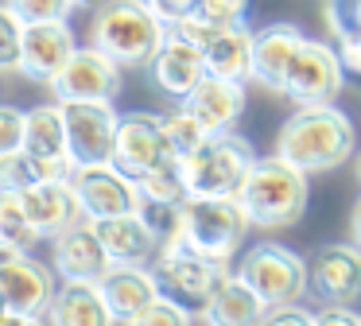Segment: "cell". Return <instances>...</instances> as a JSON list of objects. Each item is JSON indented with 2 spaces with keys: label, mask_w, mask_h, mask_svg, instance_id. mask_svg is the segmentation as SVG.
<instances>
[{
  "label": "cell",
  "mask_w": 361,
  "mask_h": 326,
  "mask_svg": "<svg viewBox=\"0 0 361 326\" xmlns=\"http://www.w3.org/2000/svg\"><path fill=\"white\" fill-rule=\"evenodd\" d=\"M148 66H152L156 85L167 97H187V93L206 78V54H202V47H195L190 39H183L179 31L167 28L164 43H159L156 59H152Z\"/></svg>",
  "instance_id": "cell-17"
},
{
  "label": "cell",
  "mask_w": 361,
  "mask_h": 326,
  "mask_svg": "<svg viewBox=\"0 0 361 326\" xmlns=\"http://www.w3.org/2000/svg\"><path fill=\"white\" fill-rule=\"evenodd\" d=\"M74 54V31L66 20H43L27 23L24 31V51H20V74L32 82H55V74L66 66Z\"/></svg>",
  "instance_id": "cell-16"
},
{
  "label": "cell",
  "mask_w": 361,
  "mask_h": 326,
  "mask_svg": "<svg viewBox=\"0 0 361 326\" xmlns=\"http://www.w3.org/2000/svg\"><path fill=\"white\" fill-rule=\"evenodd\" d=\"M164 128H167V140H171V147H175V155H179V159H183V155H190L206 136H210V132H206V124L198 121L187 105L175 109V113H167L164 116Z\"/></svg>",
  "instance_id": "cell-30"
},
{
  "label": "cell",
  "mask_w": 361,
  "mask_h": 326,
  "mask_svg": "<svg viewBox=\"0 0 361 326\" xmlns=\"http://www.w3.org/2000/svg\"><path fill=\"white\" fill-rule=\"evenodd\" d=\"M74 4H94V0H74Z\"/></svg>",
  "instance_id": "cell-45"
},
{
  "label": "cell",
  "mask_w": 361,
  "mask_h": 326,
  "mask_svg": "<svg viewBox=\"0 0 361 326\" xmlns=\"http://www.w3.org/2000/svg\"><path fill=\"white\" fill-rule=\"evenodd\" d=\"M97 237H102L105 253L113 264H148L156 256L159 241L148 233V225L140 222V214H113V217H97L94 222Z\"/></svg>",
  "instance_id": "cell-21"
},
{
  "label": "cell",
  "mask_w": 361,
  "mask_h": 326,
  "mask_svg": "<svg viewBox=\"0 0 361 326\" xmlns=\"http://www.w3.org/2000/svg\"><path fill=\"white\" fill-rule=\"evenodd\" d=\"M237 276L264 299V310L276 307V303L299 299L307 291V260L299 253H291L288 245H276V241L252 245L237 264Z\"/></svg>",
  "instance_id": "cell-6"
},
{
  "label": "cell",
  "mask_w": 361,
  "mask_h": 326,
  "mask_svg": "<svg viewBox=\"0 0 361 326\" xmlns=\"http://www.w3.org/2000/svg\"><path fill=\"white\" fill-rule=\"evenodd\" d=\"M252 35H257V31L245 28V20L221 28L202 51L206 70H210V74H221V78H233V82L252 78Z\"/></svg>",
  "instance_id": "cell-24"
},
{
  "label": "cell",
  "mask_w": 361,
  "mask_h": 326,
  "mask_svg": "<svg viewBox=\"0 0 361 326\" xmlns=\"http://www.w3.org/2000/svg\"><path fill=\"white\" fill-rule=\"evenodd\" d=\"M16 253H20V248H12V245H4V241H0V268H4V264H8Z\"/></svg>",
  "instance_id": "cell-42"
},
{
  "label": "cell",
  "mask_w": 361,
  "mask_h": 326,
  "mask_svg": "<svg viewBox=\"0 0 361 326\" xmlns=\"http://www.w3.org/2000/svg\"><path fill=\"white\" fill-rule=\"evenodd\" d=\"M24 121H27V113H20L12 105H0V155L16 152L24 144Z\"/></svg>",
  "instance_id": "cell-36"
},
{
  "label": "cell",
  "mask_w": 361,
  "mask_h": 326,
  "mask_svg": "<svg viewBox=\"0 0 361 326\" xmlns=\"http://www.w3.org/2000/svg\"><path fill=\"white\" fill-rule=\"evenodd\" d=\"M51 256H55V272L63 279H94L97 284L113 268L109 253H105V245L90 217H78L63 233H55L51 237Z\"/></svg>",
  "instance_id": "cell-15"
},
{
  "label": "cell",
  "mask_w": 361,
  "mask_h": 326,
  "mask_svg": "<svg viewBox=\"0 0 361 326\" xmlns=\"http://www.w3.org/2000/svg\"><path fill=\"white\" fill-rule=\"evenodd\" d=\"M167 23L148 8V0H109L97 8L90 43L117 59L121 66H148L156 59Z\"/></svg>",
  "instance_id": "cell-3"
},
{
  "label": "cell",
  "mask_w": 361,
  "mask_h": 326,
  "mask_svg": "<svg viewBox=\"0 0 361 326\" xmlns=\"http://www.w3.org/2000/svg\"><path fill=\"white\" fill-rule=\"evenodd\" d=\"M350 241L361 248V198H357V206H353V214H350Z\"/></svg>",
  "instance_id": "cell-41"
},
{
  "label": "cell",
  "mask_w": 361,
  "mask_h": 326,
  "mask_svg": "<svg viewBox=\"0 0 361 326\" xmlns=\"http://www.w3.org/2000/svg\"><path fill=\"white\" fill-rule=\"evenodd\" d=\"M190 12L198 20L214 23V28H229V23H241L245 12H249V0H195Z\"/></svg>",
  "instance_id": "cell-33"
},
{
  "label": "cell",
  "mask_w": 361,
  "mask_h": 326,
  "mask_svg": "<svg viewBox=\"0 0 361 326\" xmlns=\"http://www.w3.org/2000/svg\"><path fill=\"white\" fill-rule=\"evenodd\" d=\"M136 186H140V194H148V198H164V202H187V198H190L179 167L152 171V175L136 179Z\"/></svg>",
  "instance_id": "cell-32"
},
{
  "label": "cell",
  "mask_w": 361,
  "mask_h": 326,
  "mask_svg": "<svg viewBox=\"0 0 361 326\" xmlns=\"http://www.w3.org/2000/svg\"><path fill=\"white\" fill-rule=\"evenodd\" d=\"M66 121V155L74 167L113 163L121 116L113 101H59Z\"/></svg>",
  "instance_id": "cell-7"
},
{
  "label": "cell",
  "mask_w": 361,
  "mask_h": 326,
  "mask_svg": "<svg viewBox=\"0 0 361 326\" xmlns=\"http://www.w3.org/2000/svg\"><path fill=\"white\" fill-rule=\"evenodd\" d=\"M0 241L20 248V253H32L43 241L39 225L32 222V214H27L20 194H0Z\"/></svg>",
  "instance_id": "cell-29"
},
{
  "label": "cell",
  "mask_w": 361,
  "mask_h": 326,
  "mask_svg": "<svg viewBox=\"0 0 361 326\" xmlns=\"http://www.w3.org/2000/svg\"><path fill=\"white\" fill-rule=\"evenodd\" d=\"M350 16H353V23L361 28V0H350Z\"/></svg>",
  "instance_id": "cell-43"
},
{
  "label": "cell",
  "mask_w": 361,
  "mask_h": 326,
  "mask_svg": "<svg viewBox=\"0 0 361 326\" xmlns=\"http://www.w3.org/2000/svg\"><path fill=\"white\" fill-rule=\"evenodd\" d=\"M252 163H257V152L249 147V140L229 128V132H210L195 152L179 159V171L183 183H187V194L237 198Z\"/></svg>",
  "instance_id": "cell-4"
},
{
  "label": "cell",
  "mask_w": 361,
  "mask_h": 326,
  "mask_svg": "<svg viewBox=\"0 0 361 326\" xmlns=\"http://www.w3.org/2000/svg\"><path fill=\"white\" fill-rule=\"evenodd\" d=\"M71 159H39V155L16 147V152L0 155V194H20L35 183H47V179H71Z\"/></svg>",
  "instance_id": "cell-25"
},
{
  "label": "cell",
  "mask_w": 361,
  "mask_h": 326,
  "mask_svg": "<svg viewBox=\"0 0 361 326\" xmlns=\"http://www.w3.org/2000/svg\"><path fill=\"white\" fill-rule=\"evenodd\" d=\"M264 322H314V315L299 307V299H288V303H276V307H268V310H264Z\"/></svg>",
  "instance_id": "cell-37"
},
{
  "label": "cell",
  "mask_w": 361,
  "mask_h": 326,
  "mask_svg": "<svg viewBox=\"0 0 361 326\" xmlns=\"http://www.w3.org/2000/svg\"><path fill=\"white\" fill-rule=\"evenodd\" d=\"M314 322H350L361 326V315L350 310V303H322V310H314Z\"/></svg>",
  "instance_id": "cell-39"
},
{
  "label": "cell",
  "mask_w": 361,
  "mask_h": 326,
  "mask_svg": "<svg viewBox=\"0 0 361 326\" xmlns=\"http://www.w3.org/2000/svg\"><path fill=\"white\" fill-rule=\"evenodd\" d=\"M0 295L8 299L12 318H47L51 299H55L47 264L32 260L27 253H16L0 268Z\"/></svg>",
  "instance_id": "cell-14"
},
{
  "label": "cell",
  "mask_w": 361,
  "mask_h": 326,
  "mask_svg": "<svg viewBox=\"0 0 361 326\" xmlns=\"http://www.w3.org/2000/svg\"><path fill=\"white\" fill-rule=\"evenodd\" d=\"M136 214H140V222L148 225L152 237L159 241L164 253H175V248H179V241H183V202H164V198L140 194Z\"/></svg>",
  "instance_id": "cell-28"
},
{
  "label": "cell",
  "mask_w": 361,
  "mask_h": 326,
  "mask_svg": "<svg viewBox=\"0 0 361 326\" xmlns=\"http://www.w3.org/2000/svg\"><path fill=\"white\" fill-rule=\"evenodd\" d=\"M152 276L159 284V295H171V299L187 303V307H206L229 272L226 264L210 260V256H198L190 248H175V253L159 256Z\"/></svg>",
  "instance_id": "cell-12"
},
{
  "label": "cell",
  "mask_w": 361,
  "mask_h": 326,
  "mask_svg": "<svg viewBox=\"0 0 361 326\" xmlns=\"http://www.w3.org/2000/svg\"><path fill=\"white\" fill-rule=\"evenodd\" d=\"M249 233L237 198H210V194H190L183 202V241L179 248H190L198 256H210L218 264H229L237 256V245Z\"/></svg>",
  "instance_id": "cell-5"
},
{
  "label": "cell",
  "mask_w": 361,
  "mask_h": 326,
  "mask_svg": "<svg viewBox=\"0 0 361 326\" xmlns=\"http://www.w3.org/2000/svg\"><path fill=\"white\" fill-rule=\"evenodd\" d=\"M24 152L39 155V159H71L66 155V121H63V105H39L27 113L24 121Z\"/></svg>",
  "instance_id": "cell-27"
},
{
  "label": "cell",
  "mask_w": 361,
  "mask_h": 326,
  "mask_svg": "<svg viewBox=\"0 0 361 326\" xmlns=\"http://www.w3.org/2000/svg\"><path fill=\"white\" fill-rule=\"evenodd\" d=\"M307 171H299L283 155H257L237 202L257 229H288L307 214Z\"/></svg>",
  "instance_id": "cell-2"
},
{
  "label": "cell",
  "mask_w": 361,
  "mask_h": 326,
  "mask_svg": "<svg viewBox=\"0 0 361 326\" xmlns=\"http://www.w3.org/2000/svg\"><path fill=\"white\" fill-rule=\"evenodd\" d=\"M338 54H342V66L350 74H361V28H353L350 35L338 39Z\"/></svg>",
  "instance_id": "cell-38"
},
{
  "label": "cell",
  "mask_w": 361,
  "mask_h": 326,
  "mask_svg": "<svg viewBox=\"0 0 361 326\" xmlns=\"http://www.w3.org/2000/svg\"><path fill=\"white\" fill-rule=\"evenodd\" d=\"M121 70L125 66L105 51H97L94 43L74 47L66 66L51 82V93H55V101H117Z\"/></svg>",
  "instance_id": "cell-11"
},
{
  "label": "cell",
  "mask_w": 361,
  "mask_h": 326,
  "mask_svg": "<svg viewBox=\"0 0 361 326\" xmlns=\"http://www.w3.org/2000/svg\"><path fill=\"white\" fill-rule=\"evenodd\" d=\"M353 144H357L353 121L330 101V105H307L288 116V124L276 136V155H283L307 175H322L342 167L353 155Z\"/></svg>",
  "instance_id": "cell-1"
},
{
  "label": "cell",
  "mask_w": 361,
  "mask_h": 326,
  "mask_svg": "<svg viewBox=\"0 0 361 326\" xmlns=\"http://www.w3.org/2000/svg\"><path fill=\"white\" fill-rule=\"evenodd\" d=\"M183 105L206 124V132H229L245 113V82H233V78L206 70L202 82L183 97Z\"/></svg>",
  "instance_id": "cell-19"
},
{
  "label": "cell",
  "mask_w": 361,
  "mask_h": 326,
  "mask_svg": "<svg viewBox=\"0 0 361 326\" xmlns=\"http://www.w3.org/2000/svg\"><path fill=\"white\" fill-rule=\"evenodd\" d=\"M342 82H345V66H342L338 47L319 43V39H307V43L299 47L295 62H291L288 78H283V90L280 93L295 109L330 105V101L342 93Z\"/></svg>",
  "instance_id": "cell-8"
},
{
  "label": "cell",
  "mask_w": 361,
  "mask_h": 326,
  "mask_svg": "<svg viewBox=\"0 0 361 326\" xmlns=\"http://www.w3.org/2000/svg\"><path fill=\"white\" fill-rule=\"evenodd\" d=\"M113 163H117L128 179H144V175H152V171L179 167V155H175L171 140H167L164 116H156V113L121 116Z\"/></svg>",
  "instance_id": "cell-9"
},
{
  "label": "cell",
  "mask_w": 361,
  "mask_h": 326,
  "mask_svg": "<svg viewBox=\"0 0 361 326\" xmlns=\"http://www.w3.org/2000/svg\"><path fill=\"white\" fill-rule=\"evenodd\" d=\"M97 287H102L113 318H125V322H136L144 315V307L159 299V284L152 276V268H144V264H113L97 279Z\"/></svg>",
  "instance_id": "cell-20"
},
{
  "label": "cell",
  "mask_w": 361,
  "mask_h": 326,
  "mask_svg": "<svg viewBox=\"0 0 361 326\" xmlns=\"http://www.w3.org/2000/svg\"><path fill=\"white\" fill-rule=\"evenodd\" d=\"M27 23L12 12V4H0V70H20V51H24Z\"/></svg>",
  "instance_id": "cell-31"
},
{
  "label": "cell",
  "mask_w": 361,
  "mask_h": 326,
  "mask_svg": "<svg viewBox=\"0 0 361 326\" xmlns=\"http://www.w3.org/2000/svg\"><path fill=\"white\" fill-rule=\"evenodd\" d=\"M202 318L221 326H245V322H257L264 318V299L245 284L241 276H226L214 291V299L202 307Z\"/></svg>",
  "instance_id": "cell-26"
},
{
  "label": "cell",
  "mask_w": 361,
  "mask_h": 326,
  "mask_svg": "<svg viewBox=\"0 0 361 326\" xmlns=\"http://www.w3.org/2000/svg\"><path fill=\"white\" fill-rule=\"evenodd\" d=\"M357 179H361V159H357Z\"/></svg>",
  "instance_id": "cell-46"
},
{
  "label": "cell",
  "mask_w": 361,
  "mask_h": 326,
  "mask_svg": "<svg viewBox=\"0 0 361 326\" xmlns=\"http://www.w3.org/2000/svg\"><path fill=\"white\" fill-rule=\"evenodd\" d=\"M190 318H195V310L187 307V303L171 299V295H159L156 303H148L144 307V315L136 318L140 326H152V322H171V326H187Z\"/></svg>",
  "instance_id": "cell-35"
},
{
  "label": "cell",
  "mask_w": 361,
  "mask_h": 326,
  "mask_svg": "<svg viewBox=\"0 0 361 326\" xmlns=\"http://www.w3.org/2000/svg\"><path fill=\"white\" fill-rule=\"evenodd\" d=\"M20 198H24L27 214L39 225L43 237H55V233H63L66 225H74L82 217L78 198H74V191H71V179L35 183V186H27V191H20Z\"/></svg>",
  "instance_id": "cell-22"
},
{
  "label": "cell",
  "mask_w": 361,
  "mask_h": 326,
  "mask_svg": "<svg viewBox=\"0 0 361 326\" xmlns=\"http://www.w3.org/2000/svg\"><path fill=\"white\" fill-rule=\"evenodd\" d=\"M8 318H12V310H8V299L0 295V322H8Z\"/></svg>",
  "instance_id": "cell-44"
},
{
  "label": "cell",
  "mask_w": 361,
  "mask_h": 326,
  "mask_svg": "<svg viewBox=\"0 0 361 326\" xmlns=\"http://www.w3.org/2000/svg\"><path fill=\"white\" fill-rule=\"evenodd\" d=\"M47 318L59 326H102L113 322V310L94 279H66L51 299Z\"/></svg>",
  "instance_id": "cell-23"
},
{
  "label": "cell",
  "mask_w": 361,
  "mask_h": 326,
  "mask_svg": "<svg viewBox=\"0 0 361 326\" xmlns=\"http://www.w3.org/2000/svg\"><path fill=\"white\" fill-rule=\"evenodd\" d=\"M307 287L322 303H353L361 295V248L353 245H322L307 260Z\"/></svg>",
  "instance_id": "cell-13"
},
{
  "label": "cell",
  "mask_w": 361,
  "mask_h": 326,
  "mask_svg": "<svg viewBox=\"0 0 361 326\" xmlns=\"http://www.w3.org/2000/svg\"><path fill=\"white\" fill-rule=\"evenodd\" d=\"M12 12L24 23H43V20H66L74 12V0H8Z\"/></svg>",
  "instance_id": "cell-34"
},
{
  "label": "cell",
  "mask_w": 361,
  "mask_h": 326,
  "mask_svg": "<svg viewBox=\"0 0 361 326\" xmlns=\"http://www.w3.org/2000/svg\"><path fill=\"white\" fill-rule=\"evenodd\" d=\"M71 191L78 198L82 217L97 222V217L113 214H133L140 202V186L136 179H128L117 163H90V167L71 171Z\"/></svg>",
  "instance_id": "cell-10"
},
{
  "label": "cell",
  "mask_w": 361,
  "mask_h": 326,
  "mask_svg": "<svg viewBox=\"0 0 361 326\" xmlns=\"http://www.w3.org/2000/svg\"><path fill=\"white\" fill-rule=\"evenodd\" d=\"M303 43H307V35L288 20L268 23L264 31H257L252 35V82L280 93L283 78H288V70H291V62H295Z\"/></svg>",
  "instance_id": "cell-18"
},
{
  "label": "cell",
  "mask_w": 361,
  "mask_h": 326,
  "mask_svg": "<svg viewBox=\"0 0 361 326\" xmlns=\"http://www.w3.org/2000/svg\"><path fill=\"white\" fill-rule=\"evenodd\" d=\"M148 8L167 23V28H171L175 20H183V16H187L190 8H195V0H148Z\"/></svg>",
  "instance_id": "cell-40"
}]
</instances>
